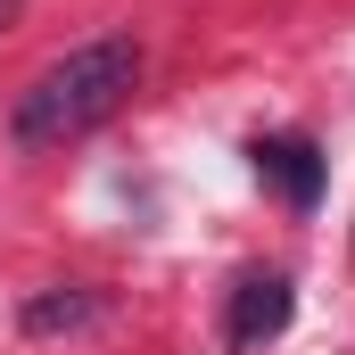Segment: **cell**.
<instances>
[{"label": "cell", "instance_id": "obj_2", "mask_svg": "<svg viewBox=\"0 0 355 355\" xmlns=\"http://www.w3.org/2000/svg\"><path fill=\"white\" fill-rule=\"evenodd\" d=\"M248 166L265 190H281V207H314L322 198V149L306 141V132H265V141H248Z\"/></svg>", "mask_w": 355, "mask_h": 355}, {"label": "cell", "instance_id": "obj_5", "mask_svg": "<svg viewBox=\"0 0 355 355\" xmlns=\"http://www.w3.org/2000/svg\"><path fill=\"white\" fill-rule=\"evenodd\" d=\"M8 17H17V0H0V25H8Z\"/></svg>", "mask_w": 355, "mask_h": 355}, {"label": "cell", "instance_id": "obj_3", "mask_svg": "<svg viewBox=\"0 0 355 355\" xmlns=\"http://www.w3.org/2000/svg\"><path fill=\"white\" fill-rule=\"evenodd\" d=\"M289 272H248L240 289H232V314H223V339L232 347H257V339H281L289 331Z\"/></svg>", "mask_w": 355, "mask_h": 355}, {"label": "cell", "instance_id": "obj_4", "mask_svg": "<svg viewBox=\"0 0 355 355\" xmlns=\"http://www.w3.org/2000/svg\"><path fill=\"white\" fill-rule=\"evenodd\" d=\"M91 314H99L91 289H42V297H25V331H83Z\"/></svg>", "mask_w": 355, "mask_h": 355}, {"label": "cell", "instance_id": "obj_1", "mask_svg": "<svg viewBox=\"0 0 355 355\" xmlns=\"http://www.w3.org/2000/svg\"><path fill=\"white\" fill-rule=\"evenodd\" d=\"M132 83H141V42H132V33L75 42L67 58H50L33 83L17 91V107H8V141H17L25 157L67 149V141L99 132V124L132 99Z\"/></svg>", "mask_w": 355, "mask_h": 355}]
</instances>
